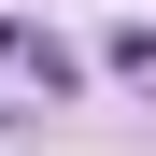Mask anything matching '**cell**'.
<instances>
[{
    "mask_svg": "<svg viewBox=\"0 0 156 156\" xmlns=\"http://www.w3.org/2000/svg\"><path fill=\"white\" fill-rule=\"evenodd\" d=\"M0 71H29L43 99H71V85H85V57H71L57 29H29V14H0Z\"/></svg>",
    "mask_w": 156,
    "mask_h": 156,
    "instance_id": "6da1fadb",
    "label": "cell"
},
{
    "mask_svg": "<svg viewBox=\"0 0 156 156\" xmlns=\"http://www.w3.org/2000/svg\"><path fill=\"white\" fill-rule=\"evenodd\" d=\"M99 57H114L128 85H156V29H114V43H99Z\"/></svg>",
    "mask_w": 156,
    "mask_h": 156,
    "instance_id": "7a4b0ae2",
    "label": "cell"
}]
</instances>
